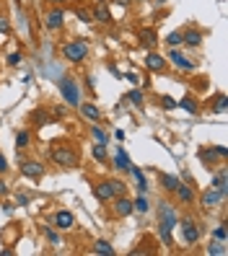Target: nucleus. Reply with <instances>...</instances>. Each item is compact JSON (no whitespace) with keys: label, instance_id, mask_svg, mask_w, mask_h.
<instances>
[{"label":"nucleus","instance_id":"1","mask_svg":"<svg viewBox=\"0 0 228 256\" xmlns=\"http://www.w3.org/2000/svg\"><path fill=\"white\" fill-rule=\"evenodd\" d=\"M52 160L62 168H76L80 163V156H78V148L70 145V142H62V145L52 148Z\"/></svg>","mask_w":228,"mask_h":256},{"label":"nucleus","instance_id":"2","mask_svg":"<svg viewBox=\"0 0 228 256\" xmlns=\"http://www.w3.org/2000/svg\"><path fill=\"white\" fill-rule=\"evenodd\" d=\"M60 52H62V60H68L73 65H80L88 57V42L86 39H70V42L62 44Z\"/></svg>","mask_w":228,"mask_h":256},{"label":"nucleus","instance_id":"3","mask_svg":"<svg viewBox=\"0 0 228 256\" xmlns=\"http://www.w3.org/2000/svg\"><path fill=\"white\" fill-rule=\"evenodd\" d=\"M57 86H60L62 98H65V106H78L80 104V86L73 75H60Z\"/></svg>","mask_w":228,"mask_h":256},{"label":"nucleus","instance_id":"4","mask_svg":"<svg viewBox=\"0 0 228 256\" xmlns=\"http://www.w3.org/2000/svg\"><path fill=\"white\" fill-rule=\"evenodd\" d=\"M226 158H228V150H226L223 145L200 148V160L205 163V168H207V171H210V168H215L218 163H226Z\"/></svg>","mask_w":228,"mask_h":256},{"label":"nucleus","instance_id":"5","mask_svg":"<svg viewBox=\"0 0 228 256\" xmlns=\"http://www.w3.org/2000/svg\"><path fill=\"white\" fill-rule=\"evenodd\" d=\"M176 220H179V215H176L174 204L171 202H158V230L176 228Z\"/></svg>","mask_w":228,"mask_h":256},{"label":"nucleus","instance_id":"6","mask_svg":"<svg viewBox=\"0 0 228 256\" xmlns=\"http://www.w3.org/2000/svg\"><path fill=\"white\" fill-rule=\"evenodd\" d=\"M176 225L182 228V238H184L187 246H194L197 241H200L202 230H200V225H197L192 218H179V220H176Z\"/></svg>","mask_w":228,"mask_h":256},{"label":"nucleus","instance_id":"7","mask_svg":"<svg viewBox=\"0 0 228 256\" xmlns=\"http://www.w3.org/2000/svg\"><path fill=\"white\" fill-rule=\"evenodd\" d=\"M166 60H169V63L179 70V73H194V60L187 57L179 47H171L169 49V57H166Z\"/></svg>","mask_w":228,"mask_h":256},{"label":"nucleus","instance_id":"8","mask_svg":"<svg viewBox=\"0 0 228 256\" xmlns=\"http://www.w3.org/2000/svg\"><path fill=\"white\" fill-rule=\"evenodd\" d=\"M223 202H226V192L215 189V187L200 194V207L202 210H215V207H221Z\"/></svg>","mask_w":228,"mask_h":256},{"label":"nucleus","instance_id":"9","mask_svg":"<svg viewBox=\"0 0 228 256\" xmlns=\"http://www.w3.org/2000/svg\"><path fill=\"white\" fill-rule=\"evenodd\" d=\"M47 223L55 225L57 230H73V228H76V215H73L70 210H57Z\"/></svg>","mask_w":228,"mask_h":256},{"label":"nucleus","instance_id":"10","mask_svg":"<svg viewBox=\"0 0 228 256\" xmlns=\"http://www.w3.org/2000/svg\"><path fill=\"white\" fill-rule=\"evenodd\" d=\"M132 212H135V207H132V199L130 197L117 194V197L112 199V215H114V218H130Z\"/></svg>","mask_w":228,"mask_h":256},{"label":"nucleus","instance_id":"11","mask_svg":"<svg viewBox=\"0 0 228 256\" xmlns=\"http://www.w3.org/2000/svg\"><path fill=\"white\" fill-rule=\"evenodd\" d=\"M44 26L49 32H60V29L65 26V11H62V5H55L52 11L44 13Z\"/></svg>","mask_w":228,"mask_h":256},{"label":"nucleus","instance_id":"12","mask_svg":"<svg viewBox=\"0 0 228 256\" xmlns=\"http://www.w3.org/2000/svg\"><path fill=\"white\" fill-rule=\"evenodd\" d=\"M18 168H21V173H24L26 179H41V176H44V163H39V160H34V158L21 160Z\"/></svg>","mask_w":228,"mask_h":256},{"label":"nucleus","instance_id":"13","mask_svg":"<svg viewBox=\"0 0 228 256\" xmlns=\"http://www.w3.org/2000/svg\"><path fill=\"white\" fill-rule=\"evenodd\" d=\"M143 65L148 67V70H153V73H163V70H166V65H169V60H166L163 55H158L155 49H151V52L145 55Z\"/></svg>","mask_w":228,"mask_h":256},{"label":"nucleus","instance_id":"14","mask_svg":"<svg viewBox=\"0 0 228 256\" xmlns=\"http://www.w3.org/2000/svg\"><path fill=\"white\" fill-rule=\"evenodd\" d=\"M93 194H96V199L104 202V204L117 197V194H114V189H112V181H99L96 187H93Z\"/></svg>","mask_w":228,"mask_h":256},{"label":"nucleus","instance_id":"15","mask_svg":"<svg viewBox=\"0 0 228 256\" xmlns=\"http://www.w3.org/2000/svg\"><path fill=\"white\" fill-rule=\"evenodd\" d=\"M127 173L135 179V189H138V194H148V179H145V173H143V168H138V166H130L127 168Z\"/></svg>","mask_w":228,"mask_h":256},{"label":"nucleus","instance_id":"16","mask_svg":"<svg viewBox=\"0 0 228 256\" xmlns=\"http://www.w3.org/2000/svg\"><path fill=\"white\" fill-rule=\"evenodd\" d=\"M78 109H80V114L86 117V119L91 122V125H93V122H99V119H101V109H99L96 104H91V101H80V104H78Z\"/></svg>","mask_w":228,"mask_h":256},{"label":"nucleus","instance_id":"17","mask_svg":"<svg viewBox=\"0 0 228 256\" xmlns=\"http://www.w3.org/2000/svg\"><path fill=\"white\" fill-rule=\"evenodd\" d=\"M202 32H197V29H187V32H182V44H187L190 49H197L202 44Z\"/></svg>","mask_w":228,"mask_h":256},{"label":"nucleus","instance_id":"18","mask_svg":"<svg viewBox=\"0 0 228 256\" xmlns=\"http://www.w3.org/2000/svg\"><path fill=\"white\" fill-rule=\"evenodd\" d=\"M176 199H179V204H194V189L192 184H179V187L174 189Z\"/></svg>","mask_w":228,"mask_h":256},{"label":"nucleus","instance_id":"19","mask_svg":"<svg viewBox=\"0 0 228 256\" xmlns=\"http://www.w3.org/2000/svg\"><path fill=\"white\" fill-rule=\"evenodd\" d=\"M29 122H31L34 127H47V125H52L55 119H52V114H49L47 109H37V111H31Z\"/></svg>","mask_w":228,"mask_h":256},{"label":"nucleus","instance_id":"20","mask_svg":"<svg viewBox=\"0 0 228 256\" xmlns=\"http://www.w3.org/2000/svg\"><path fill=\"white\" fill-rule=\"evenodd\" d=\"M138 39H140V44L145 47V52H151V49L158 47V36H155L153 29H143V32L138 34Z\"/></svg>","mask_w":228,"mask_h":256},{"label":"nucleus","instance_id":"21","mask_svg":"<svg viewBox=\"0 0 228 256\" xmlns=\"http://www.w3.org/2000/svg\"><path fill=\"white\" fill-rule=\"evenodd\" d=\"M176 106L184 109L187 114H200V101H197V96H192V94H187L182 101H176Z\"/></svg>","mask_w":228,"mask_h":256},{"label":"nucleus","instance_id":"22","mask_svg":"<svg viewBox=\"0 0 228 256\" xmlns=\"http://www.w3.org/2000/svg\"><path fill=\"white\" fill-rule=\"evenodd\" d=\"M132 166V160H130V156L124 153V148H119L117 153H114V168H117L119 173H127V168Z\"/></svg>","mask_w":228,"mask_h":256},{"label":"nucleus","instance_id":"23","mask_svg":"<svg viewBox=\"0 0 228 256\" xmlns=\"http://www.w3.org/2000/svg\"><path fill=\"white\" fill-rule=\"evenodd\" d=\"M93 21H99V24H112V11H109V8L107 5H96V8H93Z\"/></svg>","mask_w":228,"mask_h":256},{"label":"nucleus","instance_id":"24","mask_svg":"<svg viewBox=\"0 0 228 256\" xmlns=\"http://www.w3.org/2000/svg\"><path fill=\"white\" fill-rule=\"evenodd\" d=\"M158 181H161V187H163L166 192H174V189L182 184V179H179V176H174V173H161Z\"/></svg>","mask_w":228,"mask_h":256},{"label":"nucleus","instance_id":"25","mask_svg":"<svg viewBox=\"0 0 228 256\" xmlns=\"http://www.w3.org/2000/svg\"><path fill=\"white\" fill-rule=\"evenodd\" d=\"M124 101H130V104L135 106V109H143V104H145V94L140 88H132L127 96H124Z\"/></svg>","mask_w":228,"mask_h":256},{"label":"nucleus","instance_id":"26","mask_svg":"<svg viewBox=\"0 0 228 256\" xmlns=\"http://www.w3.org/2000/svg\"><path fill=\"white\" fill-rule=\"evenodd\" d=\"M91 156H93V160L107 163V142H93V145H91Z\"/></svg>","mask_w":228,"mask_h":256},{"label":"nucleus","instance_id":"27","mask_svg":"<svg viewBox=\"0 0 228 256\" xmlns=\"http://www.w3.org/2000/svg\"><path fill=\"white\" fill-rule=\"evenodd\" d=\"M29 145H31V132H29V129H18V132H16V148L24 150V148H29Z\"/></svg>","mask_w":228,"mask_h":256},{"label":"nucleus","instance_id":"28","mask_svg":"<svg viewBox=\"0 0 228 256\" xmlns=\"http://www.w3.org/2000/svg\"><path fill=\"white\" fill-rule=\"evenodd\" d=\"M132 207H135V212H148V210H151L148 194H138V197L132 199Z\"/></svg>","mask_w":228,"mask_h":256},{"label":"nucleus","instance_id":"29","mask_svg":"<svg viewBox=\"0 0 228 256\" xmlns=\"http://www.w3.org/2000/svg\"><path fill=\"white\" fill-rule=\"evenodd\" d=\"M213 187L221 189V192L228 189V173H226V168H221V171H218L215 176H213Z\"/></svg>","mask_w":228,"mask_h":256},{"label":"nucleus","instance_id":"30","mask_svg":"<svg viewBox=\"0 0 228 256\" xmlns=\"http://www.w3.org/2000/svg\"><path fill=\"white\" fill-rule=\"evenodd\" d=\"M93 254H107V256H114V246L109 243V241H96V243H93V249H91Z\"/></svg>","mask_w":228,"mask_h":256},{"label":"nucleus","instance_id":"31","mask_svg":"<svg viewBox=\"0 0 228 256\" xmlns=\"http://www.w3.org/2000/svg\"><path fill=\"white\" fill-rule=\"evenodd\" d=\"M91 137H93V142H109V135L99 127V122H93V125H91Z\"/></svg>","mask_w":228,"mask_h":256},{"label":"nucleus","instance_id":"32","mask_svg":"<svg viewBox=\"0 0 228 256\" xmlns=\"http://www.w3.org/2000/svg\"><path fill=\"white\" fill-rule=\"evenodd\" d=\"M205 251L210 254V256H226V241H213Z\"/></svg>","mask_w":228,"mask_h":256},{"label":"nucleus","instance_id":"33","mask_svg":"<svg viewBox=\"0 0 228 256\" xmlns=\"http://www.w3.org/2000/svg\"><path fill=\"white\" fill-rule=\"evenodd\" d=\"M44 235H47V241H49L52 246H60V243H62V241H60V235H57V230H55V228H52V225H49V223L44 225Z\"/></svg>","mask_w":228,"mask_h":256},{"label":"nucleus","instance_id":"34","mask_svg":"<svg viewBox=\"0 0 228 256\" xmlns=\"http://www.w3.org/2000/svg\"><path fill=\"white\" fill-rule=\"evenodd\" d=\"M226 109H228V98H226L223 94H218V96H215V106H213V111H215V114H223Z\"/></svg>","mask_w":228,"mask_h":256},{"label":"nucleus","instance_id":"35","mask_svg":"<svg viewBox=\"0 0 228 256\" xmlns=\"http://www.w3.org/2000/svg\"><path fill=\"white\" fill-rule=\"evenodd\" d=\"M21 60H24V55H21V52H10V55L5 57V65H8V67H18Z\"/></svg>","mask_w":228,"mask_h":256},{"label":"nucleus","instance_id":"36","mask_svg":"<svg viewBox=\"0 0 228 256\" xmlns=\"http://www.w3.org/2000/svg\"><path fill=\"white\" fill-rule=\"evenodd\" d=\"M76 16H78V21H83V24H91L93 21V13L88 11V8H78Z\"/></svg>","mask_w":228,"mask_h":256},{"label":"nucleus","instance_id":"37","mask_svg":"<svg viewBox=\"0 0 228 256\" xmlns=\"http://www.w3.org/2000/svg\"><path fill=\"white\" fill-rule=\"evenodd\" d=\"M166 44L169 47H182V32H171L166 36Z\"/></svg>","mask_w":228,"mask_h":256},{"label":"nucleus","instance_id":"38","mask_svg":"<svg viewBox=\"0 0 228 256\" xmlns=\"http://www.w3.org/2000/svg\"><path fill=\"white\" fill-rule=\"evenodd\" d=\"M112 181V189H114V194H124V189H127V184L124 181H119V179H109Z\"/></svg>","mask_w":228,"mask_h":256},{"label":"nucleus","instance_id":"39","mask_svg":"<svg viewBox=\"0 0 228 256\" xmlns=\"http://www.w3.org/2000/svg\"><path fill=\"white\" fill-rule=\"evenodd\" d=\"M161 106H163L166 111H171V109H176V101H174L171 96H161Z\"/></svg>","mask_w":228,"mask_h":256},{"label":"nucleus","instance_id":"40","mask_svg":"<svg viewBox=\"0 0 228 256\" xmlns=\"http://www.w3.org/2000/svg\"><path fill=\"white\" fill-rule=\"evenodd\" d=\"M213 238H215V241H226V225H223V223L213 230Z\"/></svg>","mask_w":228,"mask_h":256},{"label":"nucleus","instance_id":"41","mask_svg":"<svg viewBox=\"0 0 228 256\" xmlns=\"http://www.w3.org/2000/svg\"><path fill=\"white\" fill-rule=\"evenodd\" d=\"M0 34H10V21L0 13Z\"/></svg>","mask_w":228,"mask_h":256},{"label":"nucleus","instance_id":"42","mask_svg":"<svg viewBox=\"0 0 228 256\" xmlns=\"http://www.w3.org/2000/svg\"><path fill=\"white\" fill-rule=\"evenodd\" d=\"M29 202H31V197H29V194H18V197H16V204H21V207H26Z\"/></svg>","mask_w":228,"mask_h":256},{"label":"nucleus","instance_id":"43","mask_svg":"<svg viewBox=\"0 0 228 256\" xmlns=\"http://www.w3.org/2000/svg\"><path fill=\"white\" fill-rule=\"evenodd\" d=\"M52 117H55V119L65 117V106H55V109H52Z\"/></svg>","mask_w":228,"mask_h":256},{"label":"nucleus","instance_id":"44","mask_svg":"<svg viewBox=\"0 0 228 256\" xmlns=\"http://www.w3.org/2000/svg\"><path fill=\"white\" fill-rule=\"evenodd\" d=\"M8 194H10V189H8V184H5L3 179H0V197H8Z\"/></svg>","mask_w":228,"mask_h":256},{"label":"nucleus","instance_id":"45","mask_svg":"<svg viewBox=\"0 0 228 256\" xmlns=\"http://www.w3.org/2000/svg\"><path fill=\"white\" fill-rule=\"evenodd\" d=\"M124 78H127V80H130L132 86H138V83H140V78H138V73H127V75H124Z\"/></svg>","mask_w":228,"mask_h":256},{"label":"nucleus","instance_id":"46","mask_svg":"<svg viewBox=\"0 0 228 256\" xmlns=\"http://www.w3.org/2000/svg\"><path fill=\"white\" fill-rule=\"evenodd\" d=\"M8 171V160H5V156L0 153V173H5Z\"/></svg>","mask_w":228,"mask_h":256},{"label":"nucleus","instance_id":"47","mask_svg":"<svg viewBox=\"0 0 228 256\" xmlns=\"http://www.w3.org/2000/svg\"><path fill=\"white\" fill-rule=\"evenodd\" d=\"M0 207H3V212H8V215H10V212H13V207H16V204H13V202H3Z\"/></svg>","mask_w":228,"mask_h":256},{"label":"nucleus","instance_id":"48","mask_svg":"<svg viewBox=\"0 0 228 256\" xmlns=\"http://www.w3.org/2000/svg\"><path fill=\"white\" fill-rule=\"evenodd\" d=\"M44 3H49V5H65L68 0H44Z\"/></svg>","mask_w":228,"mask_h":256}]
</instances>
